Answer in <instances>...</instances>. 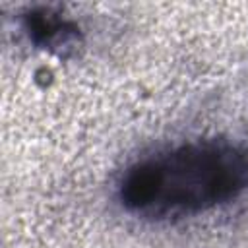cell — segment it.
Segmentation results:
<instances>
[{"instance_id": "6da1fadb", "label": "cell", "mask_w": 248, "mask_h": 248, "mask_svg": "<svg viewBox=\"0 0 248 248\" xmlns=\"http://www.w3.org/2000/svg\"><path fill=\"white\" fill-rule=\"evenodd\" d=\"M248 188V153L227 140L186 141L136 161L118 182L128 213L165 219L209 211Z\"/></svg>"}, {"instance_id": "7a4b0ae2", "label": "cell", "mask_w": 248, "mask_h": 248, "mask_svg": "<svg viewBox=\"0 0 248 248\" xmlns=\"http://www.w3.org/2000/svg\"><path fill=\"white\" fill-rule=\"evenodd\" d=\"M23 27L37 48L48 50L60 58L72 56L81 46L79 27L50 8L29 10L23 16Z\"/></svg>"}]
</instances>
